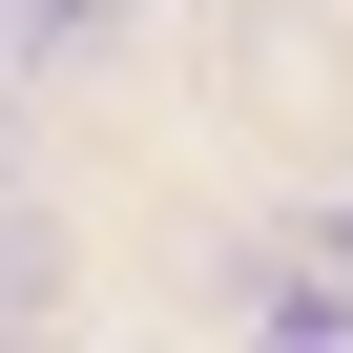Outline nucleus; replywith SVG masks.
I'll return each mask as SVG.
<instances>
[{
    "mask_svg": "<svg viewBox=\"0 0 353 353\" xmlns=\"http://www.w3.org/2000/svg\"><path fill=\"white\" fill-rule=\"evenodd\" d=\"M208 270H229L250 332H353V208H312V229H229Z\"/></svg>",
    "mask_w": 353,
    "mask_h": 353,
    "instance_id": "2",
    "label": "nucleus"
},
{
    "mask_svg": "<svg viewBox=\"0 0 353 353\" xmlns=\"http://www.w3.org/2000/svg\"><path fill=\"white\" fill-rule=\"evenodd\" d=\"M42 21H104V0H42Z\"/></svg>",
    "mask_w": 353,
    "mask_h": 353,
    "instance_id": "3",
    "label": "nucleus"
},
{
    "mask_svg": "<svg viewBox=\"0 0 353 353\" xmlns=\"http://www.w3.org/2000/svg\"><path fill=\"white\" fill-rule=\"evenodd\" d=\"M208 125L353 188V0H208Z\"/></svg>",
    "mask_w": 353,
    "mask_h": 353,
    "instance_id": "1",
    "label": "nucleus"
}]
</instances>
